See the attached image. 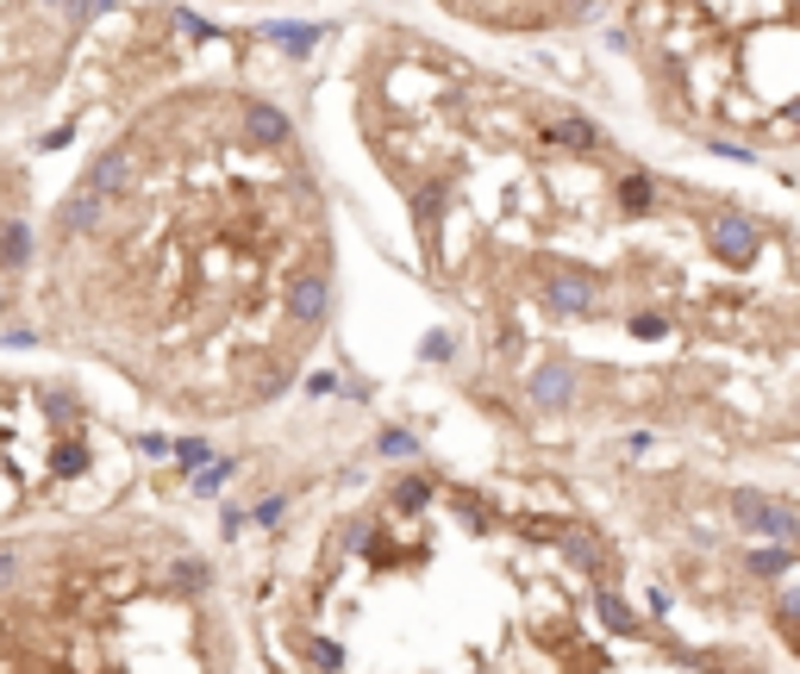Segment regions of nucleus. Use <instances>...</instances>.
<instances>
[{"mask_svg": "<svg viewBox=\"0 0 800 674\" xmlns=\"http://www.w3.org/2000/svg\"><path fill=\"white\" fill-rule=\"evenodd\" d=\"M438 13H450L469 32H494V38H550L569 25L594 20L613 0H431Z\"/></svg>", "mask_w": 800, "mask_h": 674, "instance_id": "9", "label": "nucleus"}, {"mask_svg": "<svg viewBox=\"0 0 800 674\" xmlns=\"http://www.w3.org/2000/svg\"><path fill=\"white\" fill-rule=\"evenodd\" d=\"M39 338L182 424L275 406L338 312V225L294 119L238 81L138 107L39 212Z\"/></svg>", "mask_w": 800, "mask_h": 674, "instance_id": "2", "label": "nucleus"}, {"mask_svg": "<svg viewBox=\"0 0 800 674\" xmlns=\"http://www.w3.org/2000/svg\"><path fill=\"white\" fill-rule=\"evenodd\" d=\"M132 443L69 382L0 375V531L125 506Z\"/></svg>", "mask_w": 800, "mask_h": 674, "instance_id": "6", "label": "nucleus"}, {"mask_svg": "<svg viewBox=\"0 0 800 674\" xmlns=\"http://www.w3.org/2000/svg\"><path fill=\"white\" fill-rule=\"evenodd\" d=\"M282 606L288 662L319 669H688L594 519L426 468L338 506Z\"/></svg>", "mask_w": 800, "mask_h": 674, "instance_id": "3", "label": "nucleus"}, {"mask_svg": "<svg viewBox=\"0 0 800 674\" xmlns=\"http://www.w3.org/2000/svg\"><path fill=\"white\" fill-rule=\"evenodd\" d=\"M351 125L463 331L469 382L513 424L563 443L794 450L788 212L664 169L576 100L419 32L357 51Z\"/></svg>", "mask_w": 800, "mask_h": 674, "instance_id": "1", "label": "nucleus"}, {"mask_svg": "<svg viewBox=\"0 0 800 674\" xmlns=\"http://www.w3.org/2000/svg\"><path fill=\"white\" fill-rule=\"evenodd\" d=\"M213 562L125 506L0 531V669H238Z\"/></svg>", "mask_w": 800, "mask_h": 674, "instance_id": "4", "label": "nucleus"}, {"mask_svg": "<svg viewBox=\"0 0 800 674\" xmlns=\"http://www.w3.org/2000/svg\"><path fill=\"white\" fill-rule=\"evenodd\" d=\"M95 25V0H0V125L57 100Z\"/></svg>", "mask_w": 800, "mask_h": 674, "instance_id": "7", "label": "nucleus"}, {"mask_svg": "<svg viewBox=\"0 0 800 674\" xmlns=\"http://www.w3.org/2000/svg\"><path fill=\"white\" fill-rule=\"evenodd\" d=\"M657 125L788 163L800 144V0H625Z\"/></svg>", "mask_w": 800, "mask_h": 674, "instance_id": "5", "label": "nucleus"}, {"mask_svg": "<svg viewBox=\"0 0 800 674\" xmlns=\"http://www.w3.org/2000/svg\"><path fill=\"white\" fill-rule=\"evenodd\" d=\"M39 194L13 151H0V319L25 300L32 275V244H39Z\"/></svg>", "mask_w": 800, "mask_h": 674, "instance_id": "8", "label": "nucleus"}]
</instances>
